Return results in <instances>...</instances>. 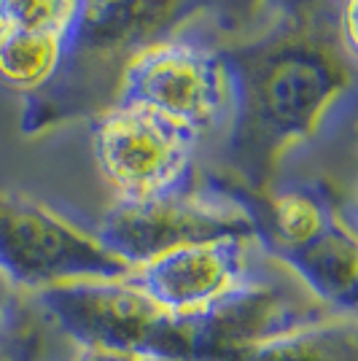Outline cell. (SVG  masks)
<instances>
[{"label":"cell","mask_w":358,"mask_h":361,"mask_svg":"<svg viewBox=\"0 0 358 361\" xmlns=\"http://www.w3.org/2000/svg\"><path fill=\"white\" fill-rule=\"evenodd\" d=\"M229 119L213 143L245 189L353 106L356 0H248L221 41Z\"/></svg>","instance_id":"1"},{"label":"cell","mask_w":358,"mask_h":361,"mask_svg":"<svg viewBox=\"0 0 358 361\" xmlns=\"http://www.w3.org/2000/svg\"><path fill=\"white\" fill-rule=\"evenodd\" d=\"M216 6L224 8V0H78L62 35L57 73L25 100L22 133L94 119L113 103L127 62Z\"/></svg>","instance_id":"2"},{"label":"cell","mask_w":358,"mask_h":361,"mask_svg":"<svg viewBox=\"0 0 358 361\" xmlns=\"http://www.w3.org/2000/svg\"><path fill=\"white\" fill-rule=\"evenodd\" d=\"M229 27L226 8H205L164 41L140 51L121 71L111 106H143L216 143L229 119L221 41Z\"/></svg>","instance_id":"3"},{"label":"cell","mask_w":358,"mask_h":361,"mask_svg":"<svg viewBox=\"0 0 358 361\" xmlns=\"http://www.w3.org/2000/svg\"><path fill=\"white\" fill-rule=\"evenodd\" d=\"M130 270L195 243L259 235V211L251 200L221 180H189L173 192L116 200L90 232Z\"/></svg>","instance_id":"4"},{"label":"cell","mask_w":358,"mask_h":361,"mask_svg":"<svg viewBox=\"0 0 358 361\" xmlns=\"http://www.w3.org/2000/svg\"><path fill=\"white\" fill-rule=\"evenodd\" d=\"M202 137L159 111L108 106L92 119V154L116 200L173 192L195 180Z\"/></svg>","instance_id":"5"},{"label":"cell","mask_w":358,"mask_h":361,"mask_svg":"<svg viewBox=\"0 0 358 361\" xmlns=\"http://www.w3.org/2000/svg\"><path fill=\"white\" fill-rule=\"evenodd\" d=\"M130 267L87 229L30 197L0 192V278L14 291H44L70 281L127 278Z\"/></svg>","instance_id":"6"},{"label":"cell","mask_w":358,"mask_h":361,"mask_svg":"<svg viewBox=\"0 0 358 361\" xmlns=\"http://www.w3.org/2000/svg\"><path fill=\"white\" fill-rule=\"evenodd\" d=\"M35 302L78 348L183 359L175 316L159 310L127 278L57 283L35 291Z\"/></svg>","instance_id":"7"},{"label":"cell","mask_w":358,"mask_h":361,"mask_svg":"<svg viewBox=\"0 0 358 361\" xmlns=\"http://www.w3.org/2000/svg\"><path fill=\"white\" fill-rule=\"evenodd\" d=\"M254 238L195 243L132 267L127 281L167 316H192L256 275Z\"/></svg>","instance_id":"8"},{"label":"cell","mask_w":358,"mask_h":361,"mask_svg":"<svg viewBox=\"0 0 358 361\" xmlns=\"http://www.w3.org/2000/svg\"><path fill=\"white\" fill-rule=\"evenodd\" d=\"M291 272L321 305L337 316L356 313L358 294V245L353 221L337 219L323 235L302 248L267 254Z\"/></svg>","instance_id":"9"},{"label":"cell","mask_w":358,"mask_h":361,"mask_svg":"<svg viewBox=\"0 0 358 361\" xmlns=\"http://www.w3.org/2000/svg\"><path fill=\"white\" fill-rule=\"evenodd\" d=\"M337 219H342V211L323 186L283 183L269 195L267 219H259L256 243L264 254L294 251L323 235Z\"/></svg>","instance_id":"10"},{"label":"cell","mask_w":358,"mask_h":361,"mask_svg":"<svg viewBox=\"0 0 358 361\" xmlns=\"http://www.w3.org/2000/svg\"><path fill=\"white\" fill-rule=\"evenodd\" d=\"M224 361H358V329L353 316H331L242 348Z\"/></svg>","instance_id":"11"},{"label":"cell","mask_w":358,"mask_h":361,"mask_svg":"<svg viewBox=\"0 0 358 361\" xmlns=\"http://www.w3.org/2000/svg\"><path fill=\"white\" fill-rule=\"evenodd\" d=\"M62 60V35L0 27V87L32 97L54 78Z\"/></svg>","instance_id":"12"},{"label":"cell","mask_w":358,"mask_h":361,"mask_svg":"<svg viewBox=\"0 0 358 361\" xmlns=\"http://www.w3.org/2000/svg\"><path fill=\"white\" fill-rule=\"evenodd\" d=\"M14 297L0 305V361H27L32 353V334L25 331L22 321H16Z\"/></svg>","instance_id":"13"},{"label":"cell","mask_w":358,"mask_h":361,"mask_svg":"<svg viewBox=\"0 0 358 361\" xmlns=\"http://www.w3.org/2000/svg\"><path fill=\"white\" fill-rule=\"evenodd\" d=\"M73 361H143V353H121V350H97V348H78Z\"/></svg>","instance_id":"14"},{"label":"cell","mask_w":358,"mask_h":361,"mask_svg":"<svg viewBox=\"0 0 358 361\" xmlns=\"http://www.w3.org/2000/svg\"><path fill=\"white\" fill-rule=\"evenodd\" d=\"M11 294H14V288H11L6 281H3V278H0V305H3L6 300H11Z\"/></svg>","instance_id":"15"}]
</instances>
